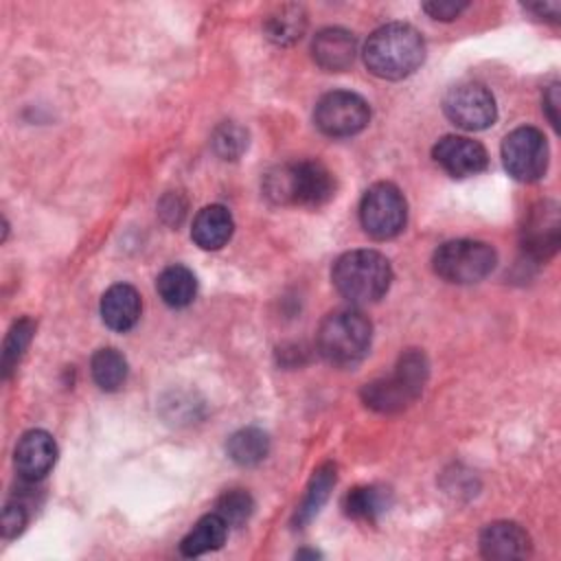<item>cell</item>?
<instances>
[{"label":"cell","instance_id":"1","mask_svg":"<svg viewBox=\"0 0 561 561\" xmlns=\"http://www.w3.org/2000/svg\"><path fill=\"white\" fill-rule=\"evenodd\" d=\"M425 59L421 33L403 22L379 26L364 46V64L379 79H403Z\"/></svg>","mask_w":561,"mask_h":561},{"label":"cell","instance_id":"2","mask_svg":"<svg viewBox=\"0 0 561 561\" xmlns=\"http://www.w3.org/2000/svg\"><path fill=\"white\" fill-rule=\"evenodd\" d=\"M265 195L276 204L318 208L335 193L331 171L318 160L280 164L265 175Z\"/></svg>","mask_w":561,"mask_h":561},{"label":"cell","instance_id":"3","mask_svg":"<svg viewBox=\"0 0 561 561\" xmlns=\"http://www.w3.org/2000/svg\"><path fill=\"white\" fill-rule=\"evenodd\" d=\"M331 278L342 298L366 305L388 291L392 270L388 259L377 250H351L333 263Z\"/></svg>","mask_w":561,"mask_h":561},{"label":"cell","instance_id":"4","mask_svg":"<svg viewBox=\"0 0 561 561\" xmlns=\"http://www.w3.org/2000/svg\"><path fill=\"white\" fill-rule=\"evenodd\" d=\"M430 364L421 351H405L397 366L394 373L381 379H375L364 386L362 399L368 408L392 414L403 408H408L423 390L427 381Z\"/></svg>","mask_w":561,"mask_h":561},{"label":"cell","instance_id":"5","mask_svg":"<svg viewBox=\"0 0 561 561\" xmlns=\"http://www.w3.org/2000/svg\"><path fill=\"white\" fill-rule=\"evenodd\" d=\"M373 324L355 309L329 313L318 329V351L335 366H353L364 359L370 348Z\"/></svg>","mask_w":561,"mask_h":561},{"label":"cell","instance_id":"6","mask_svg":"<svg viewBox=\"0 0 561 561\" xmlns=\"http://www.w3.org/2000/svg\"><path fill=\"white\" fill-rule=\"evenodd\" d=\"M497 263L495 250L476 239H454L438 245L432 265L434 272L447 283H478L493 272Z\"/></svg>","mask_w":561,"mask_h":561},{"label":"cell","instance_id":"7","mask_svg":"<svg viewBox=\"0 0 561 561\" xmlns=\"http://www.w3.org/2000/svg\"><path fill=\"white\" fill-rule=\"evenodd\" d=\"M359 221L373 239L397 237L408 221V204L403 193L390 182L373 184L359 204Z\"/></svg>","mask_w":561,"mask_h":561},{"label":"cell","instance_id":"8","mask_svg":"<svg viewBox=\"0 0 561 561\" xmlns=\"http://www.w3.org/2000/svg\"><path fill=\"white\" fill-rule=\"evenodd\" d=\"M313 121L322 134L333 138H346L359 134L368 125L370 107L355 92L333 90L318 101L313 110Z\"/></svg>","mask_w":561,"mask_h":561},{"label":"cell","instance_id":"9","mask_svg":"<svg viewBox=\"0 0 561 561\" xmlns=\"http://www.w3.org/2000/svg\"><path fill=\"white\" fill-rule=\"evenodd\" d=\"M548 140L537 127H517L502 142V162L511 178L537 182L548 169Z\"/></svg>","mask_w":561,"mask_h":561},{"label":"cell","instance_id":"10","mask_svg":"<svg viewBox=\"0 0 561 561\" xmlns=\"http://www.w3.org/2000/svg\"><path fill=\"white\" fill-rule=\"evenodd\" d=\"M443 110L447 118L467 131H480L495 123L497 107L493 94L473 81L458 83L447 90L443 99Z\"/></svg>","mask_w":561,"mask_h":561},{"label":"cell","instance_id":"11","mask_svg":"<svg viewBox=\"0 0 561 561\" xmlns=\"http://www.w3.org/2000/svg\"><path fill=\"white\" fill-rule=\"evenodd\" d=\"M432 156L436 164L451 178L478 175L480 171L486 169V162H489L486 149L478 140H471L467 136H456V134L443 136L434 145Z\"/></svg>","mask_w":561,"mask_h":561},{"label":"cell","instance_id":"12","mask_svg":"<svg viewBox=\"0 0 561 561\" xmlns=\"http://www.w3.org/2000/svg\"><path fill=\"white\" fill-rule=\"evenodd\" d=\"M524 252L537 261H546L559 248V208L554 202H543L533 208L522 230Z\"/></svg>","mask_w":561,"mask_h":561},{"label":"cell","instance_id":"13","mask_svg":"<svg viewBox=\"0 0 561 561\" xmlns=\"http://www.w3.org/2000/svg\"><path fill=\"white\" fill-rule=\"evenodd\" d=\"M55 458H57V445L53 436L44 430H31L22 434L13 456L20 478L26 482L42 480L53 469Z\"/></svg>","mask_w":561,"mask_h":561},{"label":"cell","instance_id":"14","mask_svg":"<svg viewBox=\"0 0 561 561\" xmlns=\"http://www.w3.org/2000/svg\"><path fill=\"white\" fill-rule=\"evenodd\" d=\"M311 53L316 64L322 70L329 72H340L346 70L357 53V39L351 31L340 28V26H329L322 28L311 44Z\"/></svg>","mask_w":561,"mask_h":561},{"label":"cell","instance_id":"15","mask_svg":"<svg viewBox=\"0 0 561 561\" xmlns=\"http://www.w3.org/2000/svg\"><path fill=\"white\" fill-rule=\"evenodd\" d=\"M528 548L530 539L515 522H493L480 533V552L486 559H519Z\"/></svg>","mask_w":561,"mask_h":561},{"label":"cell","instance_id":"16","mask_svg":"<svg viewBox=\"0 0 561 561\" xmlns=\"http://www.w3.org/2000/svg\"><path fill=\"white\" fill-rule=\"evenodd\" d=\"M140 309V294L127 283L112 285L101 298V318L112 331H129L138 322Z\"/></svg>","mask_w":561,"mask_h":561},{"label":"cell","instance_id":"17","mask_svg":"<svg viewBox=\"0 0 561 561\" xmlns=\"http://www.w3.org/2000/svg\"><path fill=\"white\" fill-rule=\"evenodd\" d=\"M232 230L234 221L230 210L221 204H210L195 215L191 237L202 250H219L230 241Z\"/></svg>","mask_w":561,"mask_h":561},{"label":"cell","instance_id":"18","mask_svg":"<svg viewBox=\"0 0 561 561\" xmlns=\"http://www.w3.org/2000/svg\"><path fill=\"white\" fill-rule=\"evenodd\" d=\"M392 504V493L379 484L353 486L342 502L346 517L357 522H377Z\"/></svg>","mask_w":561,"mask_h":561},{"label":"cell","instance_id":"19","mask_svg":"<svg viewBox=\"0 0 561 561\" xmlns=\"http://www.w3.org/2000/svg\"><path fill=\"white\" fill-rule=\"evenodd\" d=\"M335 480H337V473H335V465H331V462H324V465H320V467L313 471V476H311V480H309V484H307L305 497H302V502L298 504L296 515H294L296 528L307 526V524L320 513V508H322L324 502L329 500L331 489L335 486Z\"/></svg>","mask_w":561,"mask_h":561},{"label":"cell","instance_id":"20","mask_svg":"<svg viewBox=\"0 0 561 561\" xmlns=\"http://www.w3.org/2000/svg\"><path fill=\"white\" fill-rule=\"evenodd\" d=\"M226 535H228V524L213 511L204 515L180 541V552L184 557H199V554L213 552L224 546Z\"/></svg>","mask_w":561,"mask_h":561},{"label":"cell","instance_id":"21","mask_svg":"<svg viewBox=\"0 0 561 561\" xmlns=\"http://www.w3.org/2000/svg\"><path fill=\"white\" fill-rule=\"evenodd\" d=\"M156 287H158V294L164 300V305H169L173 309H182L193 302V298L197 294V278L184 265H169L160 272Z\"/></svg>","mask_w":561,"mask_h":561},{"label":"cell","instance_id":"22","mask_svg":"<svg viewBox=\"0 0 561 561\" xmlns=\"http://www.w3.org/2000/svg\"><path fill=\"white\" fill-rule=\"evenodd\" d=\"M307 28L305 9L298 4H283L265 20V35L278 46H289L302 37Z\"/></svg>","mask_w":561,"mask_h":561},{"label":"cell","instance_id":"23","mask_svg":"<svg viewBox=\"0 0 561 561\" xmlns=\"http://www.w3.org/2000/svg\"><path fill=\"white\" fill-rule=\"evenodd\" d=\"M228 456L241 467H254L270 454V436L259 427H243L228 438Z\"/></svg>","mask_w":561,"mask_h":561},{"label":"cell","instance_id":"24","mask_svg":"<svg viewBox=\"0 0 561 561\" xmlns=\"http://www.w3.org/2000/svg\"><path fill=\"white\" fill-rule=\"evenodd\" d=\"M92 379L101 390L114 392L127 379V359L116 348H99L90 362Z\"/></svg>","mask_w":561,"mask_h":561},{"label":"cell","instance_id":"25","mask_svg":"<svg viewBox=\"0 0 561 561\" xmlns=\"http://www.w3.org/2000/svg\"><path fill=\"white\" fill-rule=\"evenodd\" d=\"M33 331H35V324L28 318L18 320L9 329V333L4 337V346H2V377L4 379H9L11 373L15 370L22 353L26 351V346H28V342L33 337Z\"/></svg>","mask_w":561,"mask_h":561},{"label":"cell","instance_id":"26","mask_svg":"<svg viewBox=\"0 0 561 561\" xmlns=\"http://www.w3.org/2000/svg\"><path fill=\"white\" fill-rule=\"evenodd\" d=\"M252 511H254V500L243 489L226 491L215 504V513L228 524V528L230 526H243L250 519Z\"/></svg>","mask_w":561,"mask_h":561},{"label":"cell","instance_id":"27","mask_svg":"<svg viewBox=\"0 0 561 561\" xmlns=\"http://www.w3.org/2000/svg\"><path fill=\"white\" fill-rule=\"evenodd\" d=\"M213 147L221 158L234 160L248 147V134L243 127H239L234 123H224L213 134Z\"/></svg>","mask_w":561,"mask_h":561},{"label":"cell","instance_id":"28","mask_svg":"<svg viewBox=\"0 0 561 561\" xmlns=\"http://www.w3.org/2000/svg\"><path fill=\"white\" fill-rule=\"evenodd\" d=\"M26 519H28L26 506L22 502H9L4 506V511H2V535L7 539L18 537L24 530Z\"/></svg>","mask_w":561,"mask_h":561},{"label":"cell","instance_id":"29","mask_svg":"<svg viewBox=\"0 0 561 561\" xmlns=\"http://www.w3.org/2000/svg\"><path fill=\"white\" fill-rule=\"evenodd\" d=\"M469 4L467 2H425L423 11L434 20H454L458 18Z\"/></svg>","mask_w":561,"mask_h":561},{"label":"cell","instance_id":"30","mask_svg":"<svg viewBox=\"0 0 561 561\" xmlns=\"http://www.w3.org/2000/svg\"><path fill=\"white\" fill-rule=\"evenodd\" d=\"M543 110L550 118V123L557 127L559 125V83H552L546 94H543Z\"/></svg>","mask_w":561,"mask_h":561},{"label":"cell","instance_id":"31","mask_svg":"<svg viewBox=\"0 0 561 561\" xmlns=\"http://www.w3.org/2000/svg\"><path fill=\"white\" fill-rule=\"evenodd\" d=\"M526 11L535 13L537 18H550V20H557L559 18V2H537V4H526Z\"/></svg>","mask_w":561,"mask_h":561}]
</instances>
